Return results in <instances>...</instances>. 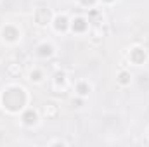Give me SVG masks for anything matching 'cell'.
I'll return each mask as SVG.
<instances>
[{
	"instance_id": "6da1fadb",
	"label": "cell",
	"mask_w": 149,
	"mask_h": 147,
	"mask_svg": "<svg viewBox=\"0 0 149 147\" xmlns=\"http://www.w3.org/2000/svg\"><path fill=\"white\" fill-rule=\"evenodd\" d=\"M130 59H132L135 64H141V62L146 59V52H144L142 49H134L132 54H130Z\"/></svg>"
},
{
	"instance_id": "7a4b0ae2",
	"label": "cell",
	"mask_w": 149,
	"mask_h": 147,
	"mask_svg": "<svg viewBox=\"0 0 149 147\" xmlns=\"http://www.w3.org/2000/svg\"><path fill=\"white\" fill-rule=\"evenodd\" d=\"M23 123L28 125V126H30V125H35V123H37V114H35L33 111H28V112L23 116Z\"/></svg>"
},
{
	"instance_id": "3957f363",
	"label": "cell",
	"mask_w": 149,
	"mask_h": 147,
	"mask_svg": "<svg viewBox=\"0 0 149 147\" xmlns=\"http://www.w3.org/2000/svg\"><path fill=\"white\" fill-rule=\"evenodd\" d=\"M71 26H73V30H76V31H83V30L87 28V24H85V19H83V17H76Z\"/></svg>"
},
{
	"instance_id": "277c9868",
	"label": "cell",
	"mask_w": 149,
	"mask_h": 147,
	"mask_svg": "<svg viewBox=\"0 0 149 147\" xmlns=\"http://www.w3.org/2000/svg\"><path fill=\"white\" fill-rule=\"evenodd\" d=\"M66 26H68V19L64 16L56 19V30H66Z\"/></svg>"
},
{
	"instance_id": "5b68a950",
	"label": "cell",
	"mask_w": 149,
	"mask_h": 147,
	"mask_svg": "<svg viewBox=\"0 0 149 147\" xmlns=\"http://www.w3.org/2000/svg\"><path fill=\"white\" fill-rule=\"evenodd\" d=\"M38 54H40V55H50V54H52V45H47V43L40 45V47H38Z\"/></svg>"
},
{
	"instance_id": "8992f818",
	"label": "cell",
	"mask_w": 149,
	"mask_h": 147,
	"mask_svg": "<svg viewBox=\"0 0 149 147\" xmlns=\"http://www.w3.org/2000/svg\"><path fill=\"white\" fill-rule=\"evenodd\" d=\"M76 90H78V94H80V95H87V94L90 92V87H88V85H85V83H80Z\"/></svg>"
},
{
	"instance_id": "52a82bcc",
	"label": "cell",
	"mask_w": 149,
	"mask_h": 147,
	"mask_svg": "<svg viewBox=\"0 0 149 147\" xmlns=\"http://www.w3.org/2000/svg\"><path fill=\"white\" fill-rule=\"evenodd\" d=\"M128 78H130V76H128L127 73H121V74H120V83H123V85H125V83H128V81H130Z\"/></svg>"
},
{
	"instance_id": "ba28073f",
	"label": "cell",
	"mask_w": 149,
	"mask_h": 147,
	"mask_svg": "<svg viewBox=\"0 0 149 147\" xmlns=\"http://www.w3.org/2000/svg\"><path fill=\"white\" fill-rule=\"evenodd\" d=\"M31 80H35V81H40V80H42V74L38 73V71L31 73Z\"/></svg>"
},
{
	"instance_id": "9c48e42d",
	"label": "cell",
	"mask_w": 149,
	"mask_h": 147,
	"mask_svg": "<svg viewBox=\"0 0 149 147\" xmlns=\"http://www.w3.org/2000/svg\"><path fill=\"white\" fill-rule=\"evenodd\" d=\"M106 2H111V0H106Z\"/></svg>"
}]
</instances>
